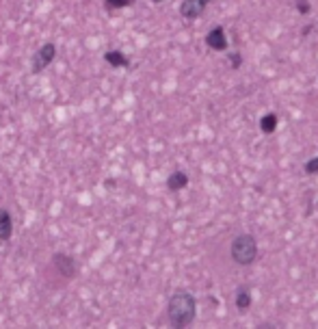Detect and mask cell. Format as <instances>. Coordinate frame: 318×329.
I'll list each match as a JSON object with an SVG mask.
<instances>
[{
  "label": "cell",
  "instance_id": "15",
  "mask_svg": "<svg viewBox=\"0 0 318 329\" xmlns=\"http://www.w3.org/2000/svg\"><path fill=\"white\" fill-rule=\"evenodd\" d=\"M229 65L232 69H238L242 65V54L241 52H229Z\"/></svg>",
  "mask_w": 318,
  "mask_h": 329
},
{
  "label": "cell",
  "instance_id": "5",
  "mask_svg": "<svg viewBox=\"0 0 318 329\" xmlns=\"http://www.w3.org/2000/svg\"><path fill=\"white\" fill-rule=\"evenodd\" d=\"M210 2L212 0H182L180 13H182V17H186V20H197V17L204 16V11L208 9Z\"/></svg>",
  "mask_w": 318,
  "mask_h": 329
},
{
  "label": "cell",
  "instance_id": "16",
  "mask_svg": "<svg viewBox=\"0 0 318 329\" xmlns=\"http://www.w3.org/2000/svg\"><path fill=\"white\" fill-rule=\"evenodd\" d=\"M154 2H163V0H154Z\"/></svg>",
  "mask_w": 318,
  "mask_h": 329
},
{
  "label": "cell",
  "instance_id": "3",
  "mask_svg": "<svg viewBox=\"0 0 318 329\" xmlns=\"http://www.w3.org/2000/svg\"><path fill=\"white\" fill-rule=\"evenodd\" d=\"M54 57H57V46L54 44H44L33 57V74L44 72V69L54 61Z\"/></svg>",
  "mask_w": 318,
  "mask_h": 329
},
{
  "label": "cell",
  "instance_id": "8",
  "mask_svg": "<svg viewBox=\"0 0 318 329\" xmlns=\"http://www.w3.org/2000/svg\"><path fill=\"white\" fill-rule=\"evenodd\" d=\"M234 303L241 312H247L249 305H251V288L249 286H238L236 295H234Z\"/></svg>",
  "mask_w": 318,
  "mask_h": 329
},
{
  "label": "cell",
  "instance_id": "2",
  "mask_svg": "<svg viewBox=\"0 0 318 329\" xmlns=\"http://www.w3.org/2000/svg\"><path fill=\"white\" fill-rule=\"evenodd\" d=\"M229 256L238 266H249L257 258V240L251 234H241L229 245Z\"/></svg>",
  "mask_w": 318,
  "mask_h": 329
},
{
  "label": "cell",
  "instance_id": "9",
  "mask_svg": "<svg viewBox=\"0 0 318 329\" xmlns=\"http://www.w3.org/2000/svg\"><path fill=\"white\" fill-rule=\"evenodd\" d=\"M104 61L113 67H128L130 65V59L121 52V50H106L104 52Z\"/></svg>",
  "mask_w": 318,
  "mask_h": 329
},
{
  "label": "cell",
  "instance_id": "1",
  "mask_svg": "<svg viewBox=\"0 0 318 329\" xmlns=\"http://www.w3.org/2000/svg\"><path fill=\"white\" fill-rule=\"evenodd\" d=\"M195 316H197L195 297L191 293H186V290L173 293L167 303V318H169V323H171V327H176V329L191 327Z\"/></svg>",
  "mask_w": 318,
  "mask_h": 329
},
{
  "label": "cell",
  "instance_id": "14",
  "mask_svg": "<svg viewBox=\"0 0 318 329\" xmlns=\"http://www.w3.org/2000/svg\"><path fill=\"white\" fill-rule=\"evenodd\" d=\"M135 0H106V7L108 9H123V7H130Z\"/></svg>",
  "mask_w": 318,
  "mask_h": 329
},
{
  "label": "cell",
  "instance_id": "6",
  "mask_svg": "<svg viewBox=\"0 0 318 329\" xmlns=\"http://www.w3.org/2000/svg\"><path fill=\"white\" fill-rule=\"evenodd\" d=\"M54 266H57L65 277L76 275V262H74L67 253H57V256H54Z\"/></svg>",
  "mask_w": 318,
  "mask_h": 329
},
{
  "label": "cell",
  "instance_id": "11",
  "mask_svg": "<svg viewBox=\"0 0 318 329\" xmlns=\"http://www.w3.org/2000/svg\"><path fill=\"white\" fill-rule=\"evenodd\" d=\"M13 234V221L7 210L0 208V240H9Z\"/></svg>",
  "mask_w": 318,
  "mask_h": 329
},
{
  "label": "cell",
  "instance_id": "10",
  "mask_svg": "<svg viewBox=\"0 0 318 329\" xmlns=\"http://www.w3.org/2000/svg\"><path fill=\"white\" fill-rule=\"evenodd\" d=\"M279 126V115L277 113H266L260 117V132L262 134H273Z\"/></svg>",
  "mask_w": 318,
  "mask_h": 329
},
{
  "label": "cell",
  "instance_id": "7",
  "mask_svg": "<svg viewBox=\"0 0 318 329\" xmlns=\"http://www.w3.org/2000/svg\"><path fill=\"white\" fill-rule=\"evenodd\" d=\"M186 187H188V175L184 173L182 169H176L167 178V188H169V191L178 193V191H182V188H186Z\"/></svg>",
  "mask_w": 318,
  "mask_h": 329
},
{
  "label": "cell",
  "instance_id": "12",
  "mask_svg": "<svg viewBox=\"0 0 318 329\" xmlns=\"http://www.w3.org/2000/svg\"><path fill=\"white\" fill-rule=\"evenodd\" d=\"M294 9H297L301 16H307V13H312V4L310 0H294Z\"/></svg>",
  "mask_w": 318,
  "mask_h": 329
},
{
  "label": "cell",
  "instance_id": "4",
  "mask_svg": "<svg viewBox=\"0 0 318 329\" xmlns=\"http://www.w3.org/2000/svg\"><path fill=\"white\" fill-rule=\"evenodd\" d=\"M206 46L214 52H225L229 48V41H227V35H225V29L223 26H212L206 35Z\"/></svg>",
  "mask_w": 318,
  "mask_h": 329
},
{
  "label": "cell",
  "instance_id": "13",
  "mask_svg": "<svg viewBox=\"0 0 318 329\" xmlns=\"http://www.w3.org/2000/svg\"><path fill=\"white\" fill-rule=\"evenodd\" d=\"M303 171H305L307 175H318V156L307 160V163L303 165Z\"/></svg>",
  "mask_w": 318,
  "mask_h": 329
}]
</instances>
